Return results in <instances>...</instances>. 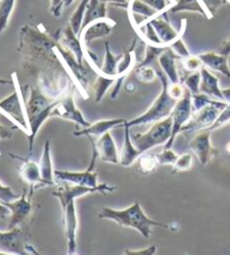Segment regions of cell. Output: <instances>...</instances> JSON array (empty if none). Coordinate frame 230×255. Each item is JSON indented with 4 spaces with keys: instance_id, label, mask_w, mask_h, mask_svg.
<instances>
[{
    "instance_id": "cell-7",
    "label": "cell",
    "mask_w": 230,
    "mask_h": 255,
    "mask_svg": "<svg viewBox=\"0 0 230 255\" xmlns=\"http://www.w3.org/2000/svg\"><path fill=\"white\" fill-rule=\"evenodd\" d=\"M0 253L1 254H38L36 250L28 244L20 227H15L7 232H0Z\"/></svg>"
},
{
    "instance_id": "cell-13",
    "label": "cell",
    "mask_w": 230,
    "mask_h": 255,
    "mask_svg": "<svg viewBox=\"0 0 230 255\" xmlns=\"http://www.w3.org/2000/svg\"><path fill=\"white\" fill-rule=\"evenodd\" d=\"M52 116L61 117L63 120L73 122L77 125L81 126L82 128H86V127H89L91 125V123L88 122L85 116H83L80 109H78L77 106H75L73 96H68L65 98H61L60 103L57 104V106L53 111Z\"/></svg>"
},
{
    "instance_id": "cell-35",
    "label": "cell",
    "mask_w": 230,
    "mask_h": 255,
    "mask_svg": "<svg viewBox=\"0 0 230 255\" xmlns=\"http://www.w3.org/2000/svg\"><path fill=\"white\" fill-rule=\"evenodd\" d=\"M180 80L192 95H196L200 92V82H201L200 71L190 72V74H188V76L180 78Z\"/></svg>"
},
{
    "instance_id": "cell-12",
    "label": "cell",
    "mask_w": 230,
    "mask_h": 255,
    "mask_svg": "<svg viewBox=\"0 0 230 255\" xmlns=\"http://www.w3.org/2000/svg\"><path fill=\"white\" fill-rule=\"evenodd\" d=\"M115 26H116V23L108 18V17H106V18L92 21L91 24L83 28L79 37L81 39L85 50H89L90 44L96 39L107 37L112 33Z\"/></svg>"
},
{
    "instance_id": "cell-3",
    "label": "cell",
    "mask_w": 230,
    "mask_h": 255,
    "mask_svg": "<svg viewBox=\"0 0 230 255\" xmlns=\"http://www.w3.org/2000/svg\"><path fill=\"white\" fill-rule=\"evenodd\" d=\"M156 74H157V78L160 79L161 86H162V90L160 92V95H158L156 100L154 101L153 105L149 107L147 112H145L143 115L134 118V120L127 122L128 125L130 127L146 125V124H149V123H156V122L165 120V118L171 116V114L173 112L176 103H178V100L172 98L170 95L169 92L170 81L164 74V72H163L162 70H156Z\"/></svg>"
},
{
    "instance_id": "cell-52",
    "label": "cell",
    "mask_w": 230,
    "mask_h": 255,
    "mask_svg": "<svg viewBox=\"0 0 230 255\" xmlns=\"http://www.w3.org/2000/svg\"><path fill=\"white\" fill-rule=\"evenodd\" d=\"M223 91V96H224V100L226 103L230 104V88H226V89H221Z\"/></svg>"
},
{
    "instance_id": "cell-8",
    "label": "cell",
    "mask_w": 230,
    "mask_h": 255,
    "mask_svg": "<svg viewBox=\"0 0 230 255\" xmlns=\"http://www.w3.org/2000/svg\"><path fill=\"white\" fill-rule=\"evenodd\" d=\"M227 105L228 103H226L224 100H217L215 104L207 105L206 107H203L199 112L193 113L192 118L182 127L181 133H187V131L191 130L208 129L212 124H214L220 112L223 111Z\"/></svg>"
},
{
    "instance_id": "cell-24",
    "label": "cell",
    "mask_w": 230,
    "mask_h": 255,
    "mask_svg": "<svg viewBox=\"0 0 230 255\" xmlns=\"http://www.w3.org/2000/svg\"><path fill=\"white\" fill-rule=\"evenodd\" d=\"M39 170H41L42 178L45 180L47 186H56V179L54 175L55 170L53 169V162L51 156V143L48 139L45 142V145H44L42 159L41 162H39Z\"/></svg>"
},
{
    "instance_id": "cell-44",
    "label": "cell",
    "mask_w": 230,
    "mask_h": 255,
    "mask_svg": "<svg viewBox=\"0 0 230 255\" xmlns=\"http://www.w3.org/2000/svg\"><path fill=\"white\" fill-rule=\"evenodd\" d=\"M200 1L203 7L206 8L210 18H212V17L216 15L217 10H218L221 6L227 3V0H200Z\"/></svg>"
},
{
    "instance_id": "cell-32",
    "label": "cell",
    "mask_w": 230,
    "mask_h": 255,
    "mask_svg": "<svg viewBox=\"0 0 230 255\" xmlns=\"http://www.w3.org/2000/svg\"><path fill=\"white\" fill-rule=\"evenodd\" d=\"M117 77H107L104 74L99 73L97 77V81L94 86L95 94H96V103H100L104 99V97L107 94V91L114 86L116 82Z\"/></svg>"
},
{
    "instance_id": "cell-20",
    "label": "cell",
    "mask_w": 230,
    "mask_h": 255,
    "mask_svg": "<svg viewBox=\"0 0 230 255\" xmlns=\"http://www.w3.org/2000/svg\"><path fill=\"white\" fill-rule=\"evenodd\" d=\"M61 42L63 44L66 50H69L72 53L75 59H77L79 64H82L83 56H85V47L82 45V42L80 37L73 32L71 26L68 25L66 27L62 30Z\"/></svg>"
},
{
    "instance_id": "cell-26",
    "label": "cell",
    "mask_w": 230,
    "mask_h": 255,
    "mask_svg": "<svg viewBox=\"0 0 230 255\" xmlns=\"http://www.w3.org/2000/svg\"><path fill=\"white\" fill-rule=\"evenodd\" d=\"M182 11L197 12V14H200L203 17H206V18L210 19L206 8L203 7L200 0H176L174 5L171 6L169 8V10H167V12H172V14H176V12Z\"/></svg>"
},
{
    "instance_id": "cell-55",
    "label": "cell",
    "mask_w": 230,
    "mask_h": 255,
    "mask_svg": "<svg viewBox=\"0 0 230 255\" xmlns=\"http://www.w3.org/2000/svg\"><path fill=\"white\" fill-rule=\"evenodd\" d=\"M226 151H227L229 154H230V142L227 145H226Z\"/></svg>"
},
{
    "instance_id": "cell-19",
    "label": "cell",
    "mask_w": 230,
    "mask_h": 255,
    "mask_svg": "<svg viewBox=\"0 0 230 255\" xmlns=\"http://www.w3.org/2000/svg\"><path fill=\"white\" fill-rule=\"evenodd\" d=\"M123 127H125V137H123V145L121 152L119 153V163L122 166L128 168V166H131L135 163L141 153L136 148L134 143H132L130 126L128 125L127 122L123 124Z\"/></svg>"
},
{
    "instance_id": "cell-30",
    "label": "cell",
    "mask_w": 230,
    "mask_h": 255,
    "mask_svg": "<svg viewBox=\"0 0 230 255\" xmlns=\"http://www.w3.org/2000/svg\"><path fill=\"white\" fill-rule=\"evenodd\" d=\"M127 11L129 16H132L135 14L143 16L145 20H148L150 18H153V17L160 15L155 9H153L152 7H149L147 3L143 2L141 0H129V5H128Z\"/></svg>"
},
{
    "instance_id": "cell-1",
    "label": "cell",
    "mask_w": 230,
    "mask_h": 255,
    "mask_svg": "<svg viewBox=\"0 0 230 255\" xmlns=\"http://www.w3.org/2000/svg\"><path fill=\"white\" fill-rule=\"evenodd\" d=\"M100 192L106 193L113 192L107 188H91L86 186H79V184H73L69 182H62L61 186L57 187L52 195L56 199H59L63 213V226L65 231L66 237V245H68V254L75 255L78 254V246H77V233L79 228V219L77 214V208H75V200L77 198L87 195V193Z\"/></svg>"
},
{
    "instance_id": "cell-46",
    "label": "cell",
    "mask_w": 230,
    "mask_h": 255,
    "mask_svg": "<svg viewBox=\"0 0 230 255\" xmlns=\"http://www.w3.org/2000/svg\"><path fill=\"white\" fill-rule=\"evenodd\" d=\"M185 90L187 88L183 85L182 82H176V83H170L169 86V92L172 98L176 100H180L185 94Z\"/></svg>"
},
{
    "instance_id": "cell-21",
    "label": "cell",
    "mask_w": 230,
    "mask_h": 255,
    "mask_svg": "<svg viewBox=\"0 0 230 255\" xmlns=\"http://www.w3.org/2000/svg\"><path fill=\"white\" fill-rule=\"evenodd\" d=\"M205 67L214 71L220 72L225 77L230 78V69L228 65V55L220 54L218 52H207V53L198 54Z\"/></svg>"
},
{
    "instance_id": "cell-9",
    "label": "cell",
    "mask_w": 230,
    "mask_h": 255,
    "mask_svg": "<svg viewBox=\"0 0 230 255\" xmlns=\"http://www.w3.org/2000/svg\"><path fill=\"white\" fill-rule=\"evenodd\" d=\"M0 112L9 118L16 126L28 134L27 120H26L25 108L21 103L19 90L16 89L5 99L0 100Z\"/></svg>"
},
{
    "instance_id": "cell-17",
    "label": "cell",
    "mask_w": 230,
    "mask_h": 255,
    "mask_svg": "<svg viewBox=\"0 0 230 255\" xmlns=\"http://www.w3.org/2000/svg\"><path fill=\"white\" fill-rule=\"evenodd\" d=\"M96 147L100 156V160L105 162V163H119V153L110 131H107L103 136H100L98 142L96 143Z\"/></svg>"
},
{
    "instance_id": "cell-23",
    "label": "cell",
    "mask_w": 230,
    "mask_h": 255,
    "mask_svg": "<svg viewBox=\"0 0 230 255\" xmlns=\"http://www.w3.org/2000/svg\"><path fill=\"white\" fill-rule=\"evenodd\" d=\"M180 58L176 55L173 51L171 50L169 46L166 50L163 52L160 58H158V63H160V68L165 76L169 79L170 83H176L181 82L180 76L178 72V68H176L175 60Z\"/></svg>"
},
{
    "instance_id": "cell-2",
    "label": "cell",
    "mask_w": 230,
    "mask_h": 255,
    "mask_svg": "<svg viewBox=\"0 0 230 255\" xmlns=\"http://www.w3.org/2000/svg\"><path fill=\"white\" fill-rule=\"evenodd\" d=\"M98 217L101 219H110L116 222L119 226L129 227L139 233L144 239H149L153 233L154 227H163L170 230L171 226L167 224L153 221L148 218L144 213L139 202H135L134 205L129 206L125 209H113L105 207L100 210Z\"/></svg>"
},
{
    "instance_id": "cell-43",
    "label": "cell",
    "mask_w": 230,
    "mask_h": 255,
    "mask_svg": "<svg viewBox=\"0 0 230 255\" xmlns=\"http://www.w3.org/2000/svg\"><path fill=\"white\" fill-rule=\"evenodd\" d=\"M170 47H171V50L173 51L181 60L184 58H188V56L191 55L190 51L188 50V47L185 46L182 36H180L178 39H175V41L171 44Z\"/></svg>"
},
{
    "instance_id": "cell-48",
    "label": "cell",
    "mask_w": 230,
    "mask_h": 255,
    "mask_svg": "<svg viewBox=\"0 0 230 255\" xmlns=\"http://www.w3.org/2000/svg\"><path fill=\"white\" fill-rule=\"evenodd\" d=\"M63 7H64V0H51L50 11L53 16L56 17V18L61 17Z\"/></svg>"
},
{
    "instance_id": "cell-47",
    "label": "cell",
    "mask_w": 230,
    "mask_h": 255,
    "mask_svg": "<svg viewBox=\"0 0 230 255\" xmlns=\"http://www.w3.org/2000/svg\"><path fill=\"white\" fill-rule=\"evenodd\" d=\"M157 253V248L156 245H150L148 248L143 249V250H128L126 249L123 251L122 254L126 255H154Z\"/></svg>"
},
{
    "instance_id": "cell-37",
    "label": "cell",
    "mask_w": 230,
    "mask_h": 255,
    "mask_svg": "<svg viewBox=\"0 0 230 255\" xmlns=\"http://www.w3.org/2000/svg\"><path fill=\"white\" fill-rule=\"evenodd\" d=\"M192 166V156L190 153H184L182 155H179L178 160L175 161L173 164V170L172 173L175 172H182V171H188L191 169Z\"/></svg>"
},
{
    "instance_id": "cell-45",
    "label": "cell",
    "mask_w": 230,
    "mask_h": 255,
    "mask_svg": "<svg viewBox=\"0 0 230 255\" xmlns=\"http://www.w3.org/2000/svg\"><path fill=\"white\" fill-rule=\"evenodd\" d=\"M20 195L15 193L10 187L3 186V184L0 182V201L5 204V202H10L18 199Z\"/></svg>"
},
{
    "instance_id": "cell-29",
    "label": "cell",
    "mask_w": 230,
    "mask_h": 255,
    "mask_svg": "<svg viewBox=\"0 0 230 255\" xmlns=\"http://www.w3.org/2000/svg\"><path fill=\"white\" fill-rule=\"evenodd\" d=\"M135 45H136V39L132 41L131 46L125 51V53H122L121 59L119 61L118 67H117V77H127V74L131 71L132 68H134Z\"/></svg>"
},
{
    "instance_id": "cell-18",
    "label": "cell",
    "mask_w": 230,
    "mask_h": 255,
    "mask_svg": "<svg viewBox=\"0 0 230 255\" xmlns=\"http://www.w3.org/2000/svg\"><path fill=\"white\" fill-rule=\"evenodd\" d=\"M19 174H20V178L23 179V181L29 184V188H30L29 196L33 195L34 189L42 186L47 187V183L45 182V180L42 178L41 170H39V164H37L36 162L25 161L23 166L20 168Z\"/></svg>"
},
{
    "instance_id": "cell-42",
    "label": "cell",
    "mask_w": 230,
    "mask_h": 255,
    "mask_svg": "<svg viewBox=\"0 0 230 255\" xmlns=\"http://www.w3.org/2000/svg\"><path fill=\"white\" fill-rule=\"evenodd\" d=\"M182 63L184 69L188 72H196L200 71V69L203 67L202 61L198 55H190L188 58L182 59Z\"/></svg>"
},
{
    "instance_id": "cell-11",
    "label": "cell",
    "mask_w": 230,
    "mask_h": 255,
    "mask_svg": "<svg viewBox=\"0 0 230 255\" xmlns=\"http://www.w3.org/2000/svg\"><path fill=\"white\" fill-rule=\"evenodd\" d=\"M166 12H163L161 15L155 16L153 17V18H150L148 20H144V21H147V23H149L153 26V28L155 29L158 38H160L162 45L170 46L175 39H178L180 36H182V34L184 33V29H185V23H187V21H185V19L182 20L181 29L178 32V30H175L173 28V26L170 24L169 18L166 17Z\"/></svg>"
},
{
    "instance_id": "cell-31",
    "label": "cell",
    "mask_w": 230,
    "mask_h": 255,
    "mask_svg": "<svg viewBox=\"0 0 230 255\" xmlns=\"http://www.w3.org/2000/svg\"><path fill=\"white\" fill-rule=\"evenodd\" d=\"M89 1L90 0H81L80 3H79L77 7V9L74 10L72 16H71L70 21H69V25L71 26V28L73 29V32L77 34L78 36L81 34L83 20H85L86 10Z\"/></svg>"
},
{
    "instance_id": "cell-28",
    "label": "cell",
    "mask_w": 230,
    "mask_h": 255,
    "mask_svg": "<svg viewBox=\"0 0 230 255\" xmlns=\"http://www.w3.org/2000/svg\"><path fill=\"white\" fill-rule=\"evenodd\" d=\"M135 168L137 172L140 174H149L154 172L157 169L158 164L156 154H152V153L144 152L138 156V159L135 162Z\"/></svg>"
},
{
    "instance_id": "cell-4",
    "label": "cell",
    "mask_w": 230,
    "mask_h": 255,
    "mask_svg": "<svg viewBox=\"0 0 230 255\" xmlns=\"http://www.w3.org/2000/svg\"><path fill=\"white\" fill-rule=\"evenodd\" d=\"M172 135V117L154 123L144 134H131V140L140 153L147 152L160 145H165Z\"/></svg>"
},
{
    "instance_id": "cell-33",
    "label": "cell",
    "mask_w": 230,
    "mask_h": 255,
    "mask_svg": "<svg viewBox=\"0 0 230 255\" xmlns=\"http://www.w3.org/2000/svg\"><path fill=\"white\" fill-rule=\"evenodd\" d=\"M15 3L16 0H0V34L7 28Z\"/></svg>"
},
{
    "instance_id": "cell-22",
    "label": "cell",
    "mask_w": 230,
    "mask_h": 255,
    "mask_svg": "<svg viewBox=\"0 0 230 255\" xmlns=\"http://www.w3.org/2000/svg\"><path fill=\"white\" fill-rule=\"evenodd\" d=\"M201 73V82H200V92H203L211 98L224 100L223 91H221L219 87V79L214 76L207 67H203L200 69ZM225 101V100H224Z\"/></svg>"
},
{
    "instance_id": "cell-38",
    "label": "cell",
    "mask_w": 230,
    "mask_h": 255,
    "mask_svg": "<svg viewBox=\"0 0 230 255\" xmlns=\"http://www.w3.org/2000/svg\"><path fill=\"white\" fill-rule=\"evenodd\" d=\"M156 157L160 165H173L179 155L172 148H164L163 152L157 153Z\"/></svg>"
},
{
    "instance_id": "cell-34",
    "label": "cell",
    "mask_w": 230,
    "mask_h": 255,
    "mask_svg": "<svg viewBox=\"0 0 230 255\" xmlns=\"http://www.w3.org/2000/svg\"><path fill=\"white\" fill-rule=\"evenodd\" d=\"M167 47L169 46L154 45V44L146 43L145 58L138 65H137V67H147V65H150L156 59L160 58L161 54L166 50Z\"/></svg>"
},
{
    "instance_id": "cell-49",
    "label": "cell",
    "mask_w": 230,
    "mask_h": 255,
    "mask_svg": "<svg viewBox=\"0 0 230 255\" xmlns=\"http://www.w3.org/2000/svg\"><path fill=\"white\" fill-rule=\"evenodd\" d=\"M100 1L106 2L107 5H114L116 7H120V8H125L127 9L128 5H129V0H100Z\"/></svg>"
},
{
    "instance_id": "cell-50",
    "label": "cell",
    "mask_w": 230,
    "mask_h": 255,
    "mask_svg": "<svg viewBox=\"0 0 230 255\" xmlns=\"http://www.w3.org/2000/svg\"><path fill=\"white\" fill-rule=\"evenodd\" d=\"M9 217H10V209L8 208L3 202L0 201V222L9 219Z\"/></svg>"
},
{
    "instance_id": "cell-14",
    "label": "cell",
    "mask_w": 230,
    "mask_h": 255,
    "mask_svg": "<svg viewBox=\"0 0 230 255\" xmlns=\"http://www.w3.org/2000/svg\"><path fill=\"white\" fill-rule=\"evenodd\" d=\"M5 205L10 209V217L8 222L7 230L18 227L25 222V219L32 210V204H30V196L26 198V189H24L18 199L10 202H5Z\"/></svg>"
},
{
    "instance_id": "cell-54",
    "label": "cell",
    "mask_w": 230,
    "mask_h": 255,
    "mask_svg": "<svg viewBox=\"0 0 230 255\" xmlns=\"http://www.w3.org/2000/svg\"><path fill=\"white\" fill-rule=\"evenodd\" d=\"M74 0H64V7H69L73 3Z\"/></svg>"
},
{
    "instance_id": "cell-27",
    "label": "cell",
    "mask_w": 230,
    "mask_h": 255,
    "mask_svg": "<svg viewBox=\"0 0 230 255\" xmlns=\"http://www.w3.org/2000/svg\"><path fill=\"white\" fill-rule=\"evenodd\" d=\"M122 54L114 55L110 50L109 42L105 43V60L103 67L100 68L99 73L107 77H117V67L119 61H120Z\"/></svg>"
},
{
    "instance_id": "cell-25",
    "label": "cell",
    "mask_w": 230,
    "mask_h": 255,
    "mask_svg": "<svg viewBox=\"0 0 230 255\" xmlns=\"http://www.w3.org/2000/svg\"><path fill=\"white\" fill-rule=\"evenodd\" d=\"M107 7H108L107 3L100 1V0H90L89 3H88V7L86 10L82 29L87 27L89 24H91L92 21L106 18V17H107V12H108Z\"/></svg>"
},
{
    "instance_id": "cell-53",
    "label": "cell",
    "mask_w": 230,
    "mask_h": 255,
    "mask_svg": "<svg viewBox=\"0 0 230 255\" xmlns=\"http://www.w3.org/2000/svg\"><path fill=\"white\" fill-rule=\"evenodd\" d=\"M14 83H15L14 80H6V79L0 78V85L1 86H10V85H14Z\"/></svg>"
},
{
    "instance_id": "cell-6",
    "label": "cell",
    "mask_w": 230,
    "mask_h": 255,
    "mask_svg": "<svg viewBox=\"0 0 230 255\" xmlns=\"http://www.w3.org/2000/svg\"><path fill=\"white\" fill-rule=\"evenodd\" d=\"M192 94L188 89L185 90L184 96L178 100L173 112L171 114L172 117V135L167 143L164 145V148H172L175 138L181 133L182 127L187 124L192 118Z\"/></svg>"
},
{
    "instance_id": "cell-16",
    "label": "cell",
    "mask_w": 230,
    "mask_h": 255,
    "mask_svg": "<svg viewBox=\"0 0 230 255\" xmlns=\"http://www.w3.org/2000/svg\"><path fill=\"white\" fill-rule=\"evenodd\" d=\"M55 99L47 98V97L43 94V92L37 89V88H32L30 89V95L28 100L25 104V114L26 120L27 122L32 120L38 114H41L43 111L50 106L52 103H54Z\"/></svg>"
},
{
    "instance_id": "cell-41",
    "label": "cell",
    "mask_w": 230,
    "mask_h": 255,
    "mask_svg": "<svg viewBox=\"0 0 230 255\" xmlns=\"http://www.w3.org/2000/svg\"><path fill=\"white\" fill-rule=\"evenodd\" d=\"M228 123H230V104H228L227 106H226L223 111L220 112V114L217 117V120L215 121L214 124H212L208 130H216V129H219L220 127H223L225 125H227Z\"/></svg>"
},
{
    "instance_id": "cell-5",
    "label": "cell",
    "mask_w": 230,
    "mask_h": 255,
    "mask_svg": "<svg viewBox=\"0 0 230 255\" xmlns=\"http://www.w3.org/2000/svg\"><path fill=\"white\" fill-rule=\"evenodd\" d=\"M92 147H94V155H92L91 163L86 171H81V172H72V171H61V170H55L54 175L56 181L61 182H69L73 184H79V186H86V187H91V188H107L113 192L117 190V187L108 186V184L98 183V173L94 170L96 160L98 157V151H97L96 144H92Z\"/></svg>"
},
{
    "instance_id": "cell-15",
    "label": "cell",
    "mask_w": 230,
    "mask_h": 255,
    "mask_svg": "<svg viewBox=\"0 0 230 255\" xmlns=\"http://www.w3.org/2000/svg\"><path fill=\"white\" fill-rule=\"evenodd\" d=\"M127 121L123 120V118H114V120H103L99 122H96L94 124H91L89 127H86V128H81L79 130H75L73 135L75 137H82V136H86V137H91V136H95V137H100L107 131H110L113 128H116L118 126H123Z\"/></svg>"
},
{
    "instance_id": "cell-39",
    "label": "cell",
    "mask_w": 230,
    "mask_h": 255,
    "mask_svg": "<svg viewBox=\"0 0 230 255\" xmlns=\"http://www.w3.org/2000/svg\"><path fill=\"white\" fill-rule=\"evenodd\" d=\"M141 1L147 3L149 7H152L161 15L169 10V8L174 5L176 0H141Z\"/></svg>"
},
{
    "instance_id": "cell-40",
    "label": "cell",
    "mask_w": 230,
    "mask_h": 255,
    "mask_svg": "<svg viewBox=\"0 0 230 255\" xmlns=\"http://www.w3.org/2000/svg\"><path fill=\"white\" fill-rule=\"evenodd\" d=\"M135 73L138 80L143 82H152L157 77L156 70L152 69L149 65L147 67H136Z\"/></svg>"
},
{
    "instance_id": "cell-51",
    "label": "cell",
    "mask_w": 230,
    "mask_h": 255,
    "mask_svg": "<svg viewBox=\"0 0 230 255\" xmlns=\"http://www.w3.org/2000/svg\"><path fill=\"white\" fill-rule=\"evenodd\" d=\"M217 52L224 55H228V56L230 55V37L223 42V44H221Z\"/></svg>"
},
{
    "instance_id": "cell-36",
    "label": "cell",
    "mask_w": 230,
    "mask_h": 255,
    "mask_svg": "<svg viewBox=\"0 0 230 255\" xmlns=\"http://www.w3.org/2000/svg\"><path fill=\"white\" fill-rule=\"evenodd\" d=\"M217 100H219V99H212L210 96L203 94V92H199V94L192 95V109H193V113L199 112L203 107H206L207 105L215 104Z\"/></svg>"
},
{
    "instance_id": "cell-10",
    "label": "cell",
    "mask_w": 230,
    "mask_h": 255,
    "mask_svg": "<svg viewBox=\"0 0 230 255\" xmlns=\"http://www.w3.org/2000/svg\"><path fill=\"white\" fill-rule=\"evenodd\" d=\"M189 148L198 157L202 165H207L212 157L220 154L219 149L215 148L211 144V130L202 129L190 140Z\"/></svg>"
}]
</instances>
